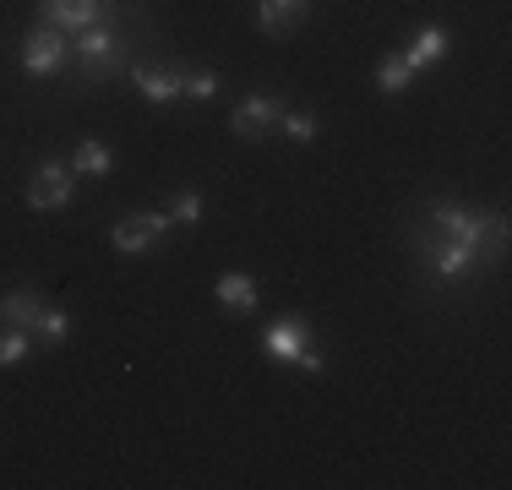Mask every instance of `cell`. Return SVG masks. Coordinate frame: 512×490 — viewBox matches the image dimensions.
Returning <instances> with one entry per match:
<instances>
[{
  "label": "cell",
  "mask_w": 512,
  "mask_h": 490,
  "mask_svg": "<svg viewBox=\"0 0 512 490\" xmlns=\"http://www.w3.org/2000/svg\"><path fill=\"white\" fill-rule=\"evenodd\" d=\"M278 131H284L289 142H316V131H322V120H316L311 109H284V115H278Z\"/></svg>",
  "instance_id": "17"
},
{
  "label": "cell",
  "mask_w": 512,
  "mask_h": 490,
  "mask_svg": "<svg viewBox=\"0 0 512 490\" xmlns=\"http://www.w3.org/2000/svg\"><path fill=\"white\" fill-rule=\"evenodd\" d=\"M126 11L93 22V28H82L77 39H71V60H77V82H82V88H104V82H115L120 71H126V60H131Z\"/></svg>",
  "instance_id": "2"
},
{
  "label": "cell",
  "mask_w": 512,
  "mask_h": 490,
  "mask_svg": "<svg viewBox=\"0 0 512 490\" xmlns=\"http://www.w3.org/2000/svg\"><path fill=\"white\" fill-rule=\"evenodd\" d=\"M213 300L224 305L229 316H251L256 305H262V284H256L251 273H218V284H213Z\"/></svg>",
  "instance_id": "11"
},
{
  "label": "cell",
  "mask_w": 512,
  "mask_h": 490,
  "mask_svg": "<svg viewBox=\"0 0 512 490\" xmlns=\"http://www.w3.org/2000/svg\"><path fill=\"white\" fill-rule=\"evenodd\" d=\"M175 229V218L164 213V207H142V213L131 218H115V229H109V245H115L120 256H148L158 251V240Z\"/></svg>",
  "instance_id": "5"
},
{
  "label": "cell",
  "mask_w": 512,
  "mask_h": 490,
  "mask_svg": "<svg viewBox=\"0 0 512 490\" xmlns=\"http://www.w3.org/2000/svg\"><path fill=\"white\" fill-rule=\"evenodd\" d=\"M218 93H224L218 71H180V98H191V104H213Z\"/></svg>",
  "instance_id": "16"
},
{
  "label": "cell",
  "mask_w": 512,
  "mask_h": 490,
  "mask_svg": "<svg viewBox=\"0 0 512 490\" xmlns=\"http://www.w3.org/2000/svg\"><path fill=\"white\" fill-rule=\"evenodd\" d=\"M409 82H414V71L404 66V55H382V60H376V88H382L387 98L409 93Z\"/></svg>",
  "instance_id": "15"
},
{
  "label": "cell",
  "mask_w": 512,
  "mask_h": 490,
  "mask_svg": "<svg viewBox=\"0 0 512 490\" xmlns=\"http://www.w3.org/2000/svg\"><path fill=\"white\" fill-rule=\"evenodd\" d=\"M71 60V39L60 28H50V22H39V28L22 33V71H28L33 82H50L66 71Z\"/></svg>",
  "instance_id": "4"
},
{
  "label": "cell",
  "mask_w": 512,
  "mask_h": 490,
  "mask_svg": "<svg viewBox=\"0 0 512 490\" xmlns=\"http://www.w3.org/2000/svg\"><path fill=\"white\" fill-rule=\"evenodd\" d=\"M306 17H311V0H256V28L273 33V39L295 33Z\"/></svg>",
  "instance_id": "12"
},
{
  "label": "cell",
  "mask_w": 512,
  "mask_h": 490,
  "mask_svg": "<svg viewBox=\"0 0 512 490\" xmlns=\"http://www.w3.org/2000/svg\"><path fill=\"white\" fill-rule=\"evenodd\" d=\"M44 294L39 289H6L0 294V327H22V333H39V316H44Z\"/></svg>",
  "instance_id": "9"
},
{
  "label": "cell",
  "mask_w": 512,
  "mask_h": 490,
  "mask_svg": "<svg viewBox=\"0 0 512 490\" xmlns=\"http://www.w3.org/2000/svg\"><path fill=\"white\" fill-rule=\"evenodd\" d=\"M109 169H115V153H109L104 142H77V153H71V175H88V180H104Z\"/></svg>",
  "instance_id": "14"
},
{
  "label": "cell",
  "mask_w": 512,
  "mask_h": 490,
  "mask_svg": "<svg viewBox=\"0 0 512 490\" xmlns=\"http://www.w3.org/2000/svg\"><path fill=\"white\" fill-rule=\"evenodd\" d=\"M28 354H33V333H22V327H6V333H0V371L22 365Z\"/></svg>",
  "instance_id": "19"
},
{
  "label": "cell",
  "mask_w": 512,
  "mask_h": 490,
  "mask_svg": "<svg viewBox=\"0 0 512 490\" xmlns=\"http://www.w3.org/2000/svg\"><path fill=\"white\" fill-rule=\"evenodd\" d=\"M33 338H44L50 349H60V343L71 338V316L60 311V305H44V316H39V333H33Z\"/></svg>",
  "instance_id": "20"
},
{
  "label": "cell",
  "mask_w": 512,
  "mask_h": 490,
  "mask_svg": "<svg viewBox=\"0 0 512 490\" xmlns=\"http://www.w3.org/2000/svg\"><path fill=\"white\" fill-rule=\"evenodd\" d=\"M284 98H267V93H256L246 98V104H235V115H229V131H235L240 142H262L267 131L278 126V115H284Z\"/></svg>",
  "instance_id": "8"
},
{
  "label": "cell",
  "mask_w": 512,
  "mask_h": 490,
  "mask_svg": "<svg viewBox=\"0 0 512 490\" xmlns=\"http://www.w3.org/2000/svg\"><path fill=\"white\" fill-rule=\"evenodd\" d=\"M409 251H414V267H420V284L436 289V294L469 284V278H480L485 267H491L474 245L442 235V229H431V224H414L409 229Z\"/></svg>",
  "instance_id": "1"
},
{
  "label": "cell",
  "mask_w": 512,
  "mask_h": 490,
  "mask_svg": "<svg viewBox=\"0 0 512 490\" xmlns=\"http://www.w3.org/2000/svg\"><path fill=\"white\" fill-rule=\"evenodd\" d=\"M447 49H453V33H447L442 22H425V28L409 39V49H404V66L409 71H431V66L447 60Z\"/></svg>",
  "instance_id": "10"
},
{
  "label": "cell",
  "mask_w": 512,
  "mask_h": 490,
  "mask_svg": "<svg viewBox=\"0 0 512 490\" xmlns=\"http://www.w3.org/2000/svg\"><path fill=\"white\" fill-rule=\"evenodd\" d=\"M22 196H28L33 213H66V207L77 202V175H71V164H60V158H44L28 175V191Z\"/></svg>",
  "instance_id": "6"
},
{
  "label": "cell",
  "mask_w": 512,
  "mask_h": 490,
  "mask_svg": "<svg viewBox=\"0 0 512 490\" xmlns=\"http://www.w3.org/2000/svg\"><path fill=\"white\" fill-rule=\"evenodd\" d=\"M262 354L278 365H300V371H322V354L311 349V322H300V316H278L273 327L262 333Z\"/></svg>",
  "instance_id": "3"
},
{
  "label": "cell",
  "mask_w": 512,
  "mask_h": 490,
  "mask_svg": "<svg viewBox=\"0 0 512 490\" xmlns=\"http://www.w3.org/2000/svg\"><path fill=\"white\" fill-rule=\"evenodd\" d=\"M131 88L148 98V104H175V98H180V71H164V66H131Z\"/></svg>",
  "instance_id": "13"
},
{
  "label": "cell",
  "mask_w": 512,
  "mask_h": 490,
  "mask_svg": "<svg viewBox=\"0 0 512 490\" xmlns=\"http://www.w3.org/2000/svg\"><path fill=\"white\" fill-rule=\"evenodd\" d=\"M115 11H126V0H39V22L60 28L66 39H77L82 28L115 17Z\"/></svg>",
  "instance_id": "7"
},
{
  "label": "cell",
  "mask_w": 512,
  "mask_h": 490,
  "mask_svg": "<svg viewBox=\"0 0 512 490\" xmlns=\"http://www.w3.org/2000/svg\"><path fill=\"white\" fill-rule=\"evenodd\" d=\"M164 213L175 218L180 229H197V224H202V191H175V196H169Z\"/></svg>",
  "instance_id": "18"
}]
</instances>
